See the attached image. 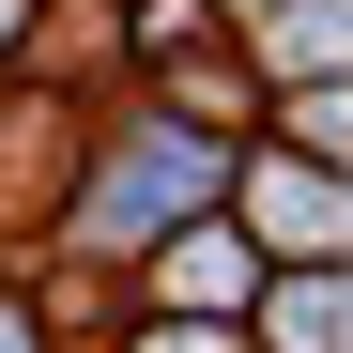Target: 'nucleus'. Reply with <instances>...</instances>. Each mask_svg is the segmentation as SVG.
<instances>
[{
	"mask_svg": "<svg viewBox=\"0 0 353 353\" xmlns=\"http://www.w3.org/2000/svg\"><path fill=\"white\" fill-rule=\"evenodd\" d=\"M246 215H276L292 246H307V276L338 261V200H323V169H307V154H261V169H246Z\"/></svg>",
	"mask_w": 353,
	"mask_h": 353,
	"instance_id": "f03ea898",
	"label": "nucleus"
},
{
	"mask_svg": "<svg viewBox=\"0 0 353 353\" xmlns=\"http://www.w3.org/2000/svg\"><path fill=\"white\" fill-rule=\"evenodd\" d=\"M154 353H215V338H154Z\"/></svg>",
	"mask_w": 353,
	"mask_h": 353,
	"instance_id": "20e7f679",
	"label": "nucleus"
},
{
	"mask_svg": "<svg viewBox=\"0 0 353 353\" xmlns=\"http://www.w3.org/2000/svg\"><path fill=\"white\" fill-rule=\"evenodd\" d=\"M200 200H215V154L154 123L139 154H108V200H92V215H108V230H139V246H185V230H200Z\"/></svg>",
	"mask_w": 353,
	"mask_h": 353,
	"instance_id": "f257e3e1",
	"label": "nucleus"
},
{
	"mask_svg": "<svg viewBox=\"0 0 353 353\" xmlns=\"http://www.w3.org/2000/svg\"><path fill=\"white\" fill-rule=\"evenodd\" d=\"M276 353H338V276H292L276 292Z\"/></svg>",
	"mask_w": 353,
	"mask_h": 353,
	"instance_id": "7ed1b4c3",
	"label": "nucleus"
},
{
	"mask_svg": "<svg viewBox=\"0 0 353 353\" xmlns=\"http://www.w3.org/2000/svg\"><path fill=\"white\" fill-rule=\"evenodd\" d=\"M16 16H31V0H0V31H16Z\"/></svg>",
	"mask_w": 353,
	"mask_h": 353,
	"instance_id": "39448f33",
	"label": "nucleus"
}]
</instances>
